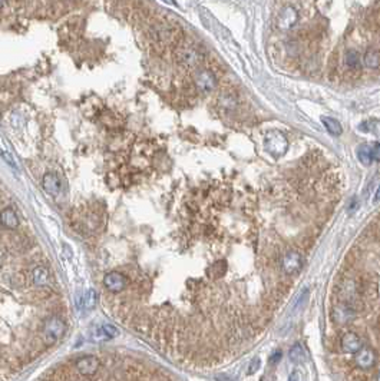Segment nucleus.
<instances>
[{"mask_svg":"<svg viewBox=\"0 0 380 381\" xmlns=\"http://www.w3.org/2000/svg\"><path fill=\"white\" fill-rule=\"evenodd\" d=\"M264 145L267 152L273 155V156H281L284 155L287 149H288V141L284 137V133L278 132V130H271L265 135L264 139Z\"/></svg>","mask_w":380,"mask_h":381,"instance_id":"1","label":"nucleus"},{"mask_svg":"<svg viewBox=\"0 0 380 381\" xmlns=\"http://www.w3.org/2000/svg\"><path fill=\"white\" fill-rule=\"evenodd\" d=\"M175 58L180 65H183L184 68H188V69H192V68H197L203 62L204 56L194 46H183V48H180L176 51Z\"/></svg>","mask_w":380,"mask_h":381,"instance_id":"2","label":"nucleus"},{"mask_svg":"<svg viewBox=\"0 0 380 381\" xmlns=\"http://www.w3.org/2000/svg\"><path fill=\"white\" fill-rule=\"evenodd\" d=\"M66 323L59 317H51L44 323V340L48 344H53L65 335Z\"/></svg>","mask_w":380,"mask_h":381,"instance_id":"3","label":"nucleus"},{"mask_svg":"<svg viewBox=\"0 0 380 381\" xmlns=\"http://www.w3.org/2000/svg\"><path fill=\"white\" fill-rule=\"evenodd\" d=\"M303 264H304V258L296 250H288L281 258V268L290 277L299 274L301 271V268H303Z\"/></svg>","mask_w":380,"mask_h":381,"instance_id":"4","label":"nucleus"},{"mask_svg":"<svg viewBox=\"0 0 380 381\" xmlns=\"http://www.w3.org/2000/svg\"><path fill=\"white\" fill-rule=\"evenodd\" d=\"M195 86L201 94H210L217 87V78L208 69H201L195 73Z\"/></svg>","mask_w":380,"mask_h":381,"instance_id":"5","label":"nucleus"},{"mask_svg":"<svg viewBox=\"0 0 380 381\" xmlns=\"http://www.w3.org/2000/svg\"><path fill=\"white\" fill-rule=\"evenodd\" d=\"M176 28L171 26V25H164V23H160V25H155L154 28H151V36L154 37L155 40L158 43H169L172 42L176 36Z\"/></svg>","mask_w":380,"mask_h":381,"instance_id":"6","label":"nucleus"},{"mask_svg":"<svg viewBox=\"0 0 380 381\" xmlns=\"http://www.w3.org/2000/svg\"><path fill=\"white\" fill-rule=\"evenodd\" d=\"M299 20V13L293 6H285L281 9L277 17V26L280 30H290Z\"/></svg>","mask_w":380,"mask_h":381,"instance_id":"7","label":"nucleus"},{"mask_svg":"<svg viewBox=\"0 0 380 381\" xmlns=\"http://www.w3.org/2000/svg\"><path fill=\"white\" fill-rule=\"evenodd\" d=\"M362 345H363V341H362L360 335L356 334V332H353V331L346 332L343 337H342V340H340V347L347 354H356L362 348Z\"/></svg>","mask_w":380,"mask_h":381,"instance_id":"8","label":"nucleus"},{"mask_svg":"<svg viewBox=\"0 0 380 381\" xmlns=\"http://www.w3.org/2000/svg\"><path fill=\"white\" fill-rule=\"evenodd\" d=\"M103 284L110 293H121V291H124L125 285H126V278H125L124 274L112 271L103 277Z\"/></svg>","mask_w":380,"mask_h":381,"instance_id":"9","label":"nucleus"},{"mask_svg":"<svg viewBox=\"0 0 380 381\" xmlns=\"http://www.w3.org/2000/svg\"><path fill=\"white\" fill-rule=\"evenodd\" d=\"M43 188L49 195L58 196L62 192V189H63V184H62V181H60V178H59L56 173L49 172L43 176Z\"/></svg>","mask_w":380,"mask_h":381,"instance_id":"10","label":"nucleus"},{"mask_svg":"<svg viewBox=\"0 0 380 381\" xmlns=\"http://www.w3.org/2000/svg\"><path fill=\"white\" fill-rule=\"evenodd\" d=\"M76 367H78L79 373L83 374V375H92V374H95L96 371L99 370L101 363H99V360L95 358V357L86 355V357H82V358L78 360Z\"/></svg>","mask_w":380,"mask_h":381,"instance_id":"11","label":"nucleus"},{"mask_svg":"<svg viewBox=\"0 0 380 381\" xmlns=\"http://www.w3.org/2000/svg\"><path fill=\"white\" fill-rule=\"evenodd\" d=\"M356 364H357L360 368L363 370H367L376 364V354L373 350L370 348H360L357 352H356Z\"/></svg>","mask_w":380,"mask_h":381,"instance_id":"12","label":"nucleus"},{"mask_svg":"<svg viewBox=\"0 0 380 381\" xmlns=\"http://www.w3.org/2000/svg\"><path fill=\"white\" fill-rule=\"evenodd\" d=\"M0 222L3 223L6 228L15 230L19 227V218L16 215V212L12 208H5L0 214Z\"/></svg>","mask_w":380,"mask_h":381,"instance_id":"13","label":"nucleus"},{"mask_svg":"<svg viewBox=\"0 0 380 381\" xmlns=\"http://www.w3.org/2000/svg\"><path fill=\"white\" fill-rule=\"evenodd\" d=\"M363 63L369 69H377L380 68V52L376 49H369L366 51L363 56Z\"/></svg>","mask_w":380,"mask_h":381,"instance_id":"14","label":"nucleus"},{"mask_svg":"<svg viewBox=\"0 0 380 381\" xmlns=\"http://www.w3.org/2000/svg\"><path fill=\"white\" fill-rule=\"evenodd\" d=\"M323 125L326 126V129L329 130L331 135H334V137H339L340 133H342V125L339 123V121L336 119H333V118H330V116H323Z\"/></svg>","mask_w":380,"mask_h":381,"instance_id":"15","label":"nucleus"},{"mask_svg":"<svg viewBox=\"0 0 380 381\" xmlns=\"http://www.w3.org/2000/svg\"><path fill=\"white\" fill-rule=\"evenodd\" d=\"M357 156H359V161L363 164V165L366 166H369L370 164H372V148L369 146V145H360L359 146V149H357Z\"/></svg>","mask_w":380,"mask_h":381,"instance_id":"16","label":"nucleus"},{"mask_svg":"<svg viewBox=\"0 0 380 381\" xmlns=\"http://www.w3.org/2000/svg\"><path fill=\"white\" fill-rule=\"evenodd\" d=\"M346 65L350 69H359L360 68V53L354 49L346 52Z\"/></svg>","mask_w":380,"mask_h":381,"instance_id":"17","label":"nucleus"},{"mask_svg":"<svg viewBox=\"0 0 380 381\" xmlns=\"http://www.w3.org/2000/svg\"><path fill=\"white\" fill-rule=\"evenodd\" d=\"M290 360H292L293 363H301L304 357H306V354H304V350H303V347L300 344H294L290 348Z\"/></svg>","mask_w":380,"mask_h":381,"instance_id":"18","label":"nucleus"},{"mask_svg":"<svg viewBox=\"0 0 380 381\" xmlns=\"http://www.w3.org/2000/svg\"><path fill=\"white\" fill-rule=\"evenodd\" d=\"M219 105L222 106V109H228V110H233L237 105V101L233 95H222L219 98Z\"/></svg>","mask_w":380,"mask_h":381,"instance_id":"19","label":"nucleus"},{"mask_svg":"<svg viewBox=\"0 0 380 381\" xmlns=\"http://www.w3.org/2000/svg\"><path fill=\"white\" fill-rule=\"evenodd\" d=\"M362 129L367 130V132H372L374 135H380V121H376V119H372V121H366L362 126Z\"/></svg>","mask_w":380,"mask_h":381,"instance_id":"20","label":"nucleus"},{"mask_svg":"<svg viewBox=\"0 0 380 381\" xmlns=\"http://www.w3.org/2000/svg\"><path fill=\"white\" fill-rule=\"evenodd\" d=\"M46 278H48V273H46V270L42 268V266H39V268H36L33 271V280H35L36 284H43Z\"/></svg>","mask_w":380,"mask_h":381,"instance_id":"21","label":"nucleus"},{"mask_svg":"<svg viewBox=\"0 0 380 381\" xmlns=\"http://www.w3.org/2000/svg\"><path fill=\"white\" fill-rule=\"evenodd\" d=\"M372 158L374 161H380V144H376L372 148Z\"/></svg>","mask_w":380,"mask_h":381,"instance_id":"22","label":"nucleus"},{"mask_svg":"<svg viewBox=\"0 0 380 381\" xmlns=\"http://www.w3.org/2000/svg\"><path fill=\"white\" fill-rule=\"evenodd\" d=\"M258 367H260V360L254 358L253 361H251V366H250V368H249V373L253 374L254 371H257V370H258Z\"/></svg>","mask_w":380,"mask_h":381,"instance_id":"23","label":"nucleus"},{"mask_svg":"<svg viewBox=\"0 0 380 381\" xmlns=\"http://www.w3.org/2000/svg\"><path fill=\"white\" fill-rule=\"evenodd\" d=\"M280 358H281V351H276L270 357V363H271V364H276V363H277Z\"/></svg>","mask_w":380,"mask_h":381,"instance_id":"24","label":"nucleus"},{"mask_svg":"<svg viewBox=\"0 0 380 381\" xmlns=\"http://www.w3.org/2000/svg\"><path fill=\"white\" fill-rule=\"evenodd\" d=\"M374 201H380V187H379V189H377L376 195H374Z\"/></svg>","mask_w":380,"mask_h":381,"instance_id":"25","label":"nucleus"},{"mask_svg":"<svg viewBox=\"0 0 380 381\" xmlns=\"http://www.w3.org/2000/svg\"><path fill=\"white\" fill-rule=\"evenodd\" d=\"M167 3H174L175 5V0H167Z\"/></svg>","mask_w":380,"mask_h":381,"instance_id":"26","label":"nucleus"},{"mask_svg":"<svg viewBox=\"0 0 380 381\" xmlns=\"http://www.w3.org/2000/svg\"><path fill=\"white\" fill-rule=\"evenodd\" d=\"M5 2H6V0H0V6H2V5H3Z\"/></svg>","mask_w":380,"mask_h":381,"instance_id":"27","label":"nucleus"},{"mask_svg":"<svg viewBox=\"0 0 380 381\" xmlns=\"http://www.w3.org/2000/svg\"><path fill=\"white\" fill-rule=\"evenodd\" d=\"M377 380H380V371H379V374H377Z\"/></svg>","mask_w":380,"mask_h":381,"instance_id":"28","label":"nucleus"}]
</instances>
